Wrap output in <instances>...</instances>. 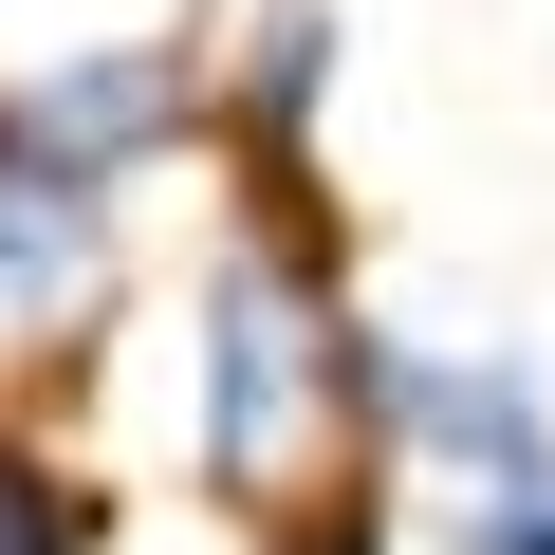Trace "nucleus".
<instances>
[{
  "instance_id": "nucleus-1",
  "label": "nucleus",
  "mask_w": 555,
  "mask_h": 555,
  "mask_svg": "<svg viewBox=\"0 0 555 555\" xmlns=\"http://www.w3.org/2000/svg\"><path fill=\"white\" fill-rule=\"evenodd\" d=\"M222 93H204V38H112V56H38L0 75V185H56V204H112L149 149H185Z\"/></svg>"
},
{
  "instance_id": "nucleus-2",
  "label": "nucleus",
  "mask_w": 555,
  "mask_h": 555,
  "mask_svg": "<svg viewBox=\"0 0 555 555\" xmlns=\"http://www.w3.org/2000/svg\"><path fill=\"white\" fill-rule=\"evenodd\" d=\"M112 297V204H56V185H0V352H38Z\"/></svg>"
},
{
  "instance_id": "nucleus-3",
  "label": "nucleus",
  "mask_w": 555,
  "mask_h": 555,
  "mask_svg": "<svg viewBox=\"0 0 555 555\" xmlns=\"http://www.w3.org/2000/svg\"><path fill=\"white\" fill-rule=\"evenodd\" d=\"M334 0H259V20H241V93H222V130L259 149V167H297L315 149V93H334Z\"/></svg>"
},
{
  "instance_id": "nucleus-4",
  "label": "nucleus",
  "mask_w": 555,
  "mask_h": 555,
  "mask_svg": "<svg viewBox=\"0 0 555 555\" xmlns=\"http://www.w3.org/2000/svg\"><path fill=\"white\" fill-rule=\"evenodd\" d=\"M444 537H463V555H555V444H537V463H500V481H463V500H444Z\"/></svg>"
},
{
  "instance_id": "nucleus-5",
  "label": "nucleus",
  "mask_w": 555,
  "mask_h": 555,
  "mask_svg": "<svg viewBox=\"0 0 555 555\" xmlns=\"http://www.w3.org/2000/svg\"><path fill=\"white\" fill-rule=\"evenodd\" d=\"M0 555H93V500H75L20 426H0Z\"/></svg>"
}]
</instances>
